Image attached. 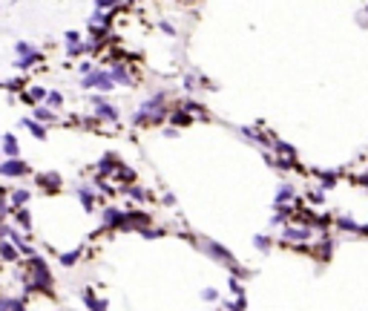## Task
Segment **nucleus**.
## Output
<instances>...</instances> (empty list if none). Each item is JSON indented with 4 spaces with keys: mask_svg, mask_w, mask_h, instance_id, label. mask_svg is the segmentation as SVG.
<instances>
[{
    "mask_svg": "<svg viewBox=\"0 0 368 311\" xmlns=\"http://www.w3.org/2000/svg\"><path fill=\"white\" fill-rule=\"evenodd\" d=\"M29 274H32V285L34 291H49L52 288V274H49V268L40 256H34L32 265H29Z\"/></svg>",
    "mask_w": 368,
    "mask_h": 311,
    "instance_id": "nucleus-1",
    "label": "nucleus"
},
{
    "mask_svg": "<svg viewBox=\"0 0 368 311\" xmlns=\"http://www.w3.org/2000/svg\"><path fill=\"white\" fill-rule=\"evenodd\" d=\"M144 225H150V216H147V213H124L121 230H136V228H144Z\"/></svg>",
    "mask_w": 368,
    "mask_h": 311,
    "instance_id": "nucleus-2",
    "label": "nucleus"
},
{
    "mask_svg": "<svg viewBox=\"0 0 368 311\" xmlns=\"http://www.w3.org/2000/svg\"><path fill=\"white\" fill-rule=\"evenodd\" d=\"M161 101H164V95H156L152 101H147L144 107H141V115H138V118H147V115H152V118H161V115H164V110H161Z\"/></svg>",
    "mask_w": 368,
    "mask_h": 311,
    "instance_id": "nucleus-3",
    "label": "nucleus"
},
{
    "mask_svg": "<svg viewBox=\"0 0 368 311\" xmlns=\"http://www.w3.org/2000/svg\"><path fill=\"white\" fill-rule=\"evenodd\" d=\"M0 173H3V176H23V173H26V164L14 156L12 161H3V164H0Z\"/></svg>",
    "mask_w": 368,
    "mask_h": 311,
    "instance_id": "nucleus-4",
    "label": "nucleus"
},
{
    "mask_svg": "<svg viewBox=\"0 0 368 311\" xmlns=\"http://www.w3.org/2000/svg\"><path fill=\"white\" fill-rule=\"evenodd\" d=\"M104 87V90H112V78L110 75H104V72H95V75H90V78H84V87Z\"/></svg>",
    "mask_w": 368,
    "mask_h": 311,
    "instance_id": "nucleus-5",
    "label": "nucleus"
},
{
    "mask_svg": "<svg viewBox=\"0 0 368 311\" xmlns=\"http://www.w3.org/2000/svg\"><path fill=\"white\" fill-rule=\"evenodd\" d=\"M121 222H124V213L115 210V207H110V210L104 213V225H106V228H121Z\"/></svg>",
    "mask_w": 368,
    "mask_h": 311,
    "instance_id": "nucleus-6",
    "label": "nucleus"
},
{
    "mask_svg": "<svg viewBox=\"0 0 368 311\" xmlns=\"http://www.w3.org/2000/svg\"><path fill=\"white\" fill-rule=\"evenodd\" d=\"M95 110H98V115H101V118H110V121H115V118H118V110H115V107H110V104H104L101 98L95 101Z\"/></svg>",
    "mask_w": 368,
    "mask_h": 311,
    "instance_id": "nucleus-7",
    "label": "nucleus"
},
{
    "mask_svg": "<svg viewBox=\"0 0 368 311\" xmlns=\"http://www.w3.org/2000/svg\"><path fill=\"white\" fill-rule=\"evenodd\" d=\"M207 248H210V253H213V256L224 259V262H233V256L228 253V248H222V245H216V242H207Z\"/></svg>",
    "mask_w": 368,
    "mask_h": 311,
    "instance_id": "nucleus-8",
    "label": "nucleus"
},
{
    "mask_svg": "<svg viewBox=\"0 0 368 311\" xmlns=\"http://www.w3.org/2000/svg\"><path fill=\"white\" fill-rule=\"evenodd\" d=\"M282 236H285V239H308L310 236V230L305 228V230H296V228H285V233H282Z\"/></svg>",
    "mask_w": 368,
    "mask_h": 311,
    "instance_id": "nucleus-9",
    "label": "nucleus"
},
{
    "mask_svg": "<svg viewBox=\"0 0 368 311\" xmlns=\"http://www.w3.org/2000/svg\"><path fill=\"white\" fill-rule=\"evenodd\" d=\"M84 302H86V305H90V308H106V302H104V299H95V294H92V291H84Z\"/></svg>",
    "mask_w": 368,
    "mask_h": 311,
    "instance_id": "nucleus-10",
    "label": "nucleus"
},
{
    "mask_svg": "<svg viewBox=\"0 0 368 311\" xmlns=\"http://www.w3.org/2000/svg\"><path fill=\"white\" fill-rule=\"evenodd\" d=\"M0 256H3V259H14V256H18L14 245H12V242H0Z\"/></svg>",
    "mask_w": 368,
    "mask_h": 311,
    "instance_id": "nucleus-11",
    "label": "nucleus"
},
{
    "mask_svg": "<svg viewBox=\"0 0 368 311\" xmlns=\"http://www.w3.org/2000/svg\"><path fill=\"white\" fill-rule=\"evenodd\" d=\"M6 153H9L12 159H14V156H20V147H18V138H14V136H6Z\"/></svg>",
    "mask_w": 368,
    "mask_h": 311,
    "instance_id": "nucleus-12",
    "label": "nucleus"
},
{
    "mask_svg": "<svg viewBox=\"0 0 368 311\" xmlns=\"http://www.w3.org/2000/svg\"><path fill=\"white\" fill-rule=\"evenodd\" d=\"M40 182H44L46 187H60V176H58V173H46V176H40Z\"/></svg>",
    "mask_w": 368,
    "mask_h": 311,
    "instance_id": "nucleus-13",
    "label": "nucleus"
},
{
    "mask_svg": "<svg viewBox=\"0 0 368 311\" xmlns=\"http://www.w3.org/2000/svg\"><path fill=\"white\" fill-rule=\"evenodd\" d=\"M32 61H38V52H26V55L18 61V69H26L29 64H32Z\"/></svg>",
    "mask_w": 368,
    "mask_h": 311,
    "instance_id": "nucleus-14",
    "label": "nucleus"
},
{
    "mask_svg": "<svg viewBox=\"0 0 368 311\" xmlns=\"http://www.w3.org/2000/svg\"><path fill=\"white\" fill-rule=\"evenodd\" d=\"M26 127L32 130V136H34V138H46V130H44L40 124H34V121H26Z\"/></svg>",
    "mask_w": 368,
    "mask_h": 311,
    "instance_id": "nucleus-15",
    "label": "nucleus"
},
{
    "mask_svg": "<svg viewBox=\"0 0 368 311\" xmlns=\"http://www.w3.org/2000/svg\"><path fill=\"white\" fill-rule=\"evenodd\" d=\"M44 95H46V90H44V87H32V92L26 95V101H40Z\"/></svg>",
    "mask_w": 368,
    "mask_h": 311,
    "instance_id": "nucleus-16",
    "label": "nucleus"
},
{
    "mask_svg": "<svg viewBox=\"0 0 368 311\" xmlns=\"http://www.w3.org/2000/svg\"><path fill=\"white\" fill-rule=\"evenodd\" d=\"M12 202H14V205H23V202H29V193H26V190H14V193H12Z\"/></svg>",
    "mask_w": 368,
    "mask_h": 311,
    "instance_id": "nucleus-17",
    "label": "nucleus"
},
{
    "mask_svg": "<svg viewBox=\"0 0 368 311\" xmlns=\"http://www.w3.org/2000/svg\"><path fill=\"white\" fill-rule=\"evenodd\" d=\"M0 308H23V299H0Z\"/></svg>",
    "mask_w": 368,
    "mask_h": 311,
    "instance_id": "nucleus-18",
    "label": "nucleus"
},
{
    "mask_svg": "<svg viewBox=\"0 0 368 311\" xmlns=\"http://www.w3.org/2000/svg\"><path fill=\"white\" fill-rule=\"evenodd\" d=\"M34 115H38L40 121H49V118H52V110H46V107H38V110H34Z\"/></svg>",
    "mask_w": 368,
    "mask_h": 311,
    "instance_id": "nucleus-19",
    "label": "nucleus"
},
{
    "mask_svg": "<svg viewBox=\"0 0 368 311\" xmlns=\"http://www.w3.org/2000/svg\"><path fill=\"white\" fill-rule=\"evenodd\" d=\"M336 225H340L342 230H360V228L354 225V222H351V219H336Z\"/></svg>",
    "mask_w": 368,
    "mask_h": 311,
    "instance_id": "nucleus-20",
    "label": "nucleus"
},
{
    "mask_svg": "<svg viewBox=\"0 0 368 311\" xmlns=\"http://www.w3.org/2000/svg\"><path fill=\"white\" fill-rule=\"evenodd\" d=\"M290 196H294V190H290V184H288V187H282V190H279L276 202H285V199H290Z\"/></svg>",
    "mask_w": 368,
    "mask_h": 311,
    "instance_id": "nucleus-21",
    "label": "nucleus"
},
{
    "mask_svg": "<svg viewBox=\"0 0 368 311\" xmlns=\"http://www.w3.org/2000/svg\"><path fill=\"white\" fill-rule=\"evenodd\" d=\"M115 81H121V84H130V75H126L121 67H115Z\"/></svg>",
    "mask_w": 368,
    "mask_h": 311,
    "instance_id": "nucleus-22",
    "label": "nucleus"
},
{
    "mask_svg": "<svg viewBox=\"0 0 368 311\" xmlns=\"http://www.w3.org/2000/svg\"><path fill=\"white\" fill-rule=\"evenodd\" d=\"M80 202H84V207H86V210L92 207V193H90V190H80Z\"/></svg>",
    "mask_w": 368,
    "mask_h": 311,
    "instance_id": "nucleus-23",
    "label": "nucleus"
},
{
    "mask_svg": "<svg viewBox=\"0 0 368 311\" xmlns=\"http://www.w3.org/2000/svg\"><path fill=\"white\" fill-rule=\"evenodd\" d=\"M78 256H80V251H72V253H66V256H60V262H64V265H72Z\"/></svg>",
    "mask_w": 368,
    "mask_h": 311,
    "instance_id": "nucleus-24",
    "label": "nucleus"
},
{
    "mask_svg": "<svg viewBox=\"0 0 368 311\" xmlns=\"http://www.w3.org/2000/svg\"><path fill=\"white\" fill-rule=\"evenodd\" d=\"M253 245H256V248H268L270 242H268V236H256V239H253Z\"/></svg>",
    "mask_w": 368,
    "mask_h": 311,
    "instance_id": "nucleus-25",
    "label": "nucleus"
},
{
    "mask_svg": "<svg viewBox=\"0 0 368 311\" xmlns=\"http://www.w3.org/2000/svg\"><path fill=\"white\" fill-rule=\"evenodd\" d=\"M95 3H98V9H110V6L118 3V0H95Z\"/></svg>",
    "mask_w": 368,
    "mask_h": 311,
    "instance_id": "nucleus-26",
    "label": "nucleus"
},
{
    "mask_svg": "<svg viewBox=\"0 0 368 311\" xmlns=\"http://www.w3.org/2000/svg\"><path fill=\"white\" fill-rule=\"evenodd\" d=\"M60 101H64V98H60L58 92H52V95H49V104H52V107H60Z\"/></svg>",
    "mask_w": 368,
    "mask_h": 311,
    "instance_id": "nucleus-27",
    "label": "nucleus"
},
{
    "mask_svg": "<svg viewBox=\"0 0 368 311\" xmlns=\"http://www.w3.org/2000/svg\"><path fill=\"white\" fill-rule=\"evenodd\" d=\"M202 297H204V299H210V302H213V299H218V294H216V291H213V288H207V291H204V294H202Z\"/></svg>",
    "mask_w": 368,
    "mask_h": 311,
    "instance_id": "nucleus-28",
    "label": "nucleus"
},
{
    "mask_svg": "<svg viewBox=\"0 0 368 311\" xmlns=\"http://www.w3.org/2000/svg\"><path fill=\"white\" fill-rule=\"evenodd\" d=\"M172 121H176V124H187V121H190V115L178 113V115H176V118H172Z\"/></svg>",
    "mask_w": 368,
    "mask_h": 311,
    "instance_id": "nucleus-29",
    "label": "nucleus"
},
{
    "mask_svg": "<svg viewBox=\"0 0 368 311\" xmlns=\"http://www.w3.org/2000/svg\"><path fill=\"white\" fill-rule=\"evenodd\" d=\"M18 219H20V225H23V228H29V213H26V210H23V213H20Z\"/></svg>",
    "mask_w": 368,
    "mask_h": 311,
    "instance_id": "nucleus-30",
    "label": "nucleus"
},
{
    "mask_svg": "<svg viewBox=\"0 0 368 311\" xmlns=\"http://www.w3.org/2000/svg\"><path fill=\"white\" fill-rule=\"evenodd\" d=\"M18 52H20V55H26V52H32V49H29V44H18Z\"/></svg>",
    "mask_w": 368,
    "mask_h": 311,
    "instance_id": "nucleus-31",
    "label": "nucleus"
},
{
    "mask_svg": "<svg viewBox=\"0 0 368 311\" xmlns=\"http://www.w3.org/2000/svg\"><path fill=\"white\" fill-rule=\"evenodd\" d=\"M360 184H366V187H368V173L362 176V179H360Z\"/></svg>",
    "mask_w": 368,
    "mask_h": 311,
    "instance_id": "nucleus-32",
    "label": "nucleus"
}]
</instances>
